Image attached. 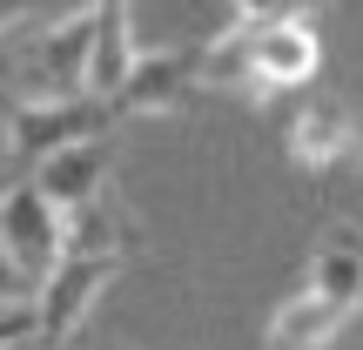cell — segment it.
Here are the masks:
<instances>
[{"mask_svg":"<svg viewBox=\"0 0 363 350\" xmlns=\"http://www.w3.org/2000/svg\"><path fill=\"white\" fill-rule=\"evenodd\" d=\"M357 317H363V310H357Z\"/></svg>","mask_w":363,"mask_h":350,"instance_id":"obj_16","label":"cell"},{"mask_svg":"<svg viewBox=\"0 0 363 350\" xmlns=\"http://www.w3.org/2000/svg\"><path fill=\"white\" fill-rule=\"evenodd\" d=\"M128 256H135V249H67V256L40 276V290H34L40 337H48V344H74V330L94 317L101 290L128 270Z\"/></svg>","mask_w":363,"mask_h":350,"instance_id":"obj_3","label":"cell"},{"mask_svg":"<svg viewBox=\"0 0 363 350\" xmlns=\"http://www.w3.org/2000/svg\"><path fill=\"white\" fill-rule=\"evenodd\" d=\"M0 115H7V169L34 175L54 148L108 135L121 121V108L108 102V94L81 88V94H21V102H7Z\"/></svg>","mask_w":363,"mask_h":350,"instance_id":"obj_1","label":"cell"},{"mask_svg":"<svg viewBox=\"0 0 363 350\" xmlns=\"http://www.w3.org/2000/svg\"><path fill=\"white\" fill-rule=\"evenodd\" d=\"M357 142H363V115L343 102H303L283 128V155L303 175H330L343 162H357Z\"/></svg>","mask_w":363,"mask_h":350,"instance_id":"obj_7","label":"cell"},{"mask_svg":"<svg viewBox=\"0 0 363 350\" xmlns=\"http://www.w3.org/2000/svg\"><path fill=\"white\" fill-rule=\"evenodd\" d=\"M101 350H121V344H101Z\"/></svg>","mask_w":363,"mask_h":350,"instance_id":"obj_15","label":"cell"},{"mask_svg":"<svg viewBox=\"0 0 363 350\" xmlns=\"http://www.w3.org/2000/svg\"><path fill=\"white\" fill-rule=\"evenodd\" d=\"M0 303H34V276L13 263V249H7V236H0Z\"/></svg>","mask_w":363,"mask_h":350,"instance_id":"obj_13","label":"cell"},{"mask_svg":"<svg viewBox=\"0 0 363 350\" xmlns=\"http://www.w3.org/2000/svg\"><path fill=\"white\" fill-rule=\"evenodd\" d=\"M242 21H283V13H316L323 0H229Z\"/></svg>","mask_w":363,"mask_h":350,"instance_id":"obj_14","label":"cell"},{"mask_svg":"<svg viewBox=\"0 0 363 350\" xmlns=\"http://www.w3.org/2000/svg\"><path fill=\"white\" fill-rule=\"evenodd\" d=\"M108 175H115V128H108V135H88V142L54 148V155L34 169V182H40L61 209H81V202H94V195H108Z\"/></svg>","mask_w":363,"mask_h":350,"instance_id":"obj_8","label":"cell"},{"mask_svg":"<svg viewBox=\"0 0 363 350\" xmlns=\"http://www.w3.org/2000/svg\"><path fill=\"white\" fill-rule=\"evenodd\" d=\"M316 75H323V34H316V13L249 21V102L303 94Z\"/></svg>","mask_w":363,"mask_h":350,"instance_id":"obj_2","label":"cell"},{"mask_svg":"<svg viewBox=\"0 0 363 350\" xmlns=\"http://www.w3.org/2000/svg\"><path fill=\"white\" fill-rule=\"evenodd\" d=\"M202 61H208V27H202L195 40H182V48H148L142 61H135V75L121 81V94H115L121 121L189 108V94L202 88Z\"/></svg>","mask_w":363,"mask_h":350,"instance_id":"obj_6","label":"cell"},{"mask_svg":"<svg viewBox=\"0 0 363 350\" xmlns=\"http://www.w3.org/2000/svg\"><path fill=\"white\" fill-rule=\"evenodd\" d=\"M350 317H357V310H343V303L316 297V290L303 283L296 297L276 303L269 330H262V350H330V344L343 337V324H350Z\"/></svg>","mask_w":363,"mask_h":350,"instance_id":"obj_9","label":"cell"},{"mask_svg":"<svg viewBox=\"0 0 363 350\" xmlns=\"http://www.w3.org/2000/svg\"><path fill=\"white\" fill-rule=\"evenodd\" d=\"M303 283H310L316 297L343 303V310H363V243H350V236L323 243L310 256V270H303Z\"/></svg>","mask_w":363,"mask_h":350,"instance_id":"obj_11","label":"cell"},{"mask_svg":"<svg viewBox=\"0 0 363 350\" xmlns=\"http://www.w3.org/2000/svg\"><path fill=\"white\" fill-rule=\"evenodd\" d=\"M94 75V0H81L74 13L34 27V40L21 48V81L27 94H81Z\"/></svg>","mask_w":363,"mask_h":350,"instance_id":"obj_4","label":"cell"},{"mask_svg":"<svg viewBox=\"0 0 363 350\" xmlns=\"http://www.w3.org/2000/svg\"><path fill=\"white\" fill-rule=\"evenodd\" d=\"M0 236H7L13 263H21V270L34 276V290H40V276L67 256V209L54 202L34 175H13L7 189H0Z\"/></svg>","mask_w":363,"mask_h":350,"instance_id":"obj_5","label":"cell"},{"mask_svg":"<svg viewBox=\"0 0 363 350\" xmlns=\"http://www.w3.org/2000/svg\"><path fill=\"white\" fill-rule=\"evenodd\" d=\"M67 249H135V229L108 195H94V202L67 209Z\"/></svg>","mask_w":363,"mask_h":350,"instance_id":"obj_12","label":"cell"},{"mask_svg":"<svg viewBox=\"0 0 363 350\" xmlns=\"http://www.w3.org/2000/svg\"><path fill=\"white\" fill-rule=\"evenodd\" d=\"M135 61H142V48H135V13H128V0H94V75H88V88L115 102L121 81L135 75Z\"/></svg>","mask_w":363,"mask_h":350,"instance_id":"obj_10","label":"cell"}]
</instances>
